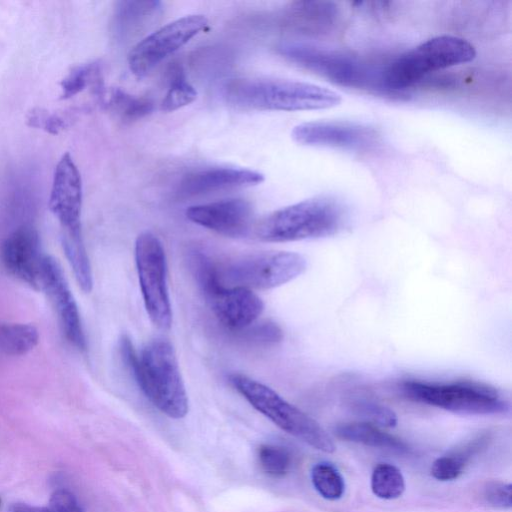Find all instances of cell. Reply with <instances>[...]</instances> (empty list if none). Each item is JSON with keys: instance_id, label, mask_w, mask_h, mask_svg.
Here are the masks:
<instances>
[{"instance_id": "cell-1", "label": "cell", "mask_w": 512, "mask_h": 512, "mask_svg": "<svg viewBox=\"0 0 512 512\" xmlns=\"http://www.w3.org/2000/svg\"><path fill=\"white\" fill-rule=\"evenodd\" d=\"M118 348L123 364L144 396L168 417H185L188 396L171 343L157 338L137 351L130 337L123 334Z\"/></svg>"}, {"instance_id": "cell-2", "label": "cell", "mask_w": 512, "mask_h": 512, "mask_svg": "<svg viewBox=\"0 0 512 512\" xmlns=\"http://www.w3.org/2000/svg\"><path fill=\"white\" fill-rule=\"evenodd\" d=\"M224 96L230 105L246 110H320L341 102L330 89L287 79H234L226 84Z\"/></svg>"}, {"instance_id": "cell-3", "label": "cell", "mask_w": 512, "mask_h": 512, "mask_svg": "<svg viewBox=\"0 0 512 512\" xmlns=\"http://www.w3.org/2000/svg\"><path fill=\"white\" fill-rule=\"evenodd\" d=\"M348 222L346 207L339 200L318 196L278 209L254 227L264 242H293L333 236Z\"/></svg>"}, {"instance_id": "cell-4", "label": "cell", "mask_w": 512, "mask_h": 512, "mask_svg": "<svg viewBox=\"0 0 512 512\" xmlns=\"http://www.w3.org/2000/svg\"><path fill=\"white\" fill-rule=\"evenodd\" d=\"M475 56V48L467 40L452 35L436 36L384 66L382 85L390 97L400 98L428 74L470 62Z\"/></svg>"}, {"instance_id": "cell-5", "label": "cell", "mask_w": 512, "mask_h": 512, "mask_svg": "<svg viewBox=\"0 0 512 512\" xmlns=\"http://www.w3.org/2000/svg\"><path fill=\"white\" fill-rule=\"evenodd\" d=\"M407 399L469 415L506 413L509 402L494 387L477 381L430 382L409 379L399 384Z\"/></svg>"}, {"instance_id": "cell-6", "label": "cell", "mask_w": 512, "mask_h": 512, "mask_svg": "<svg viewBox=\"0 0 512 512\" xmlns=\"http://www.w3.org/2000/svg\"><path fill=\"white\" fill-rule=\"evenodd\" d=\"M277 51L290 62L334 83L389 96L382 85L383 67H376L354 56L303 42H281L277 46Z\"/></svg>"}, {"instance_id": "cell-7", "label": "cell", "mask_w": 512, "mask_h": 512, "mask_svg": "<svg viewBox=\"0 0 512 512\" xmlns=\"http://www.w3.org/2000/svg\"><path fill=\"white\" fill-rule=\"evenodd\" d=\"M228 379L251 406L279 428L315 449L326 453L335 451L331 436L322 426L273 389L241 373H232Z\"/></svg>"}, {"instance_id": "cell-8", "label": "cell", "mask_w": 512, "mask_h": 512, "mask_svg": "<svg viewBox=\"0 0 512 512\" xmlns=\"http://www.w3.org/2000/svg\"><path fill=\"white\" fill-rule=\"evenodd\" d=\"M190 260L198 285L219 322L230 330L243 331L258 320L264 303L253 290L223 286L217 279L215 262L201 251H195Z\"/></svg>"}, {"instance_id": "cell-9", "label": "cell", "mask_w": 512, "mask_h": 512, "mask_svg": "<svg viewBox=\"0 0 512 512\" xmlns=\"http://www.w3.org/2000/svg\"><path fill=\"white\" fill-rule=\"evenodd\" d=\"M306 267V259L290 251L255 253L215 263L217 279L223 286L250 290L284 285L300 276Z\"/></svg>"}, {"instance_id": "cell-10", "label": "cell", "mask_w": 512, "mask_h": 512, "mask_svg": "<svg viewBox=\"0 0 512 512\" xmlns=\"http://www.w3.org/2000/svg\"><path fill=\"white\" fill-rule=\"evenodd\" d=\"M134 253L146 312L156 327L169 329L172 324V307L163 245L156 235L145 231L137 236Z\"/></svg>"}, {"instance_id": "cell-11", "label": "cell", "mask_w": 512, "mask_h": 512, "mask_svg": "<svg viewBox=\"0 0 512 512\" xmlns=\"http://www.w3.org/2000/svg\"><path fill=\"white\" fill-rule=\"evenodd\" d=\"M48 206L61 225L63 249L85 248L81 231V175L69 153L55 167Z\"/></svg>"}, {"instance_id": "cell-12", "label": "cell", "mask_w": 512, "mask_h": 512, "mask_svg": "<svg viewBox=\"0 0 512 512\" xmlns=\"http://www.w3.org/2000/svg\"><path fill=\"white\" fill-rule=\"evenodd\" d=\"M208 24L202 14H191L165 24L136 43L128 55L131 72L138 78L149 74L164 59L187 44Z\"/></svg>"}, {"instance_id": "cell-13", "label": "cell", "mask_w": 512, "mask_h": 512, "mask_svg": "<svg viewBox=\"0 0 512 512\" xmlns=\"http://www.w3.org/2000/svg\"><path fill=\"white\" fill-rule=\"evenodd\" d=\"M301 145L368 152L380 142L379 133L367 125L347 121H311L295 126L291 133Z\"/></svg>"}, {"instance_id": "cell-14", "label": "cell", "mask_w": 512, "mask_h": 512, "mask_svg": "<svg viewBox=\"0 0 512 512\" xmlns=\"http://www.w3.org/2000/svg\"><path fill=\"white\" fill-rule=\"evenodd\" d=\"M185 214L191 222L231 238L247 236L254 221L251 204L240 198L193 205Z\"/></svg>"}, {"instance_id": "cell-15", "label": "cell", "mask_w": 512, "mask_h": 512, "mask_svg": "<svg viewBox=\"0 0 512 512\" xmlns=\"http://www.w3.org/2000/svg\"><path fill=\"white\" fill-rule=\"evenodd\" d=\"M40 290L48 295L55 307L67 340L78 350L84 351L86 339L78 306L59 263L49 255L43 259Z\"/></svg>"}, {"instance_id": "cell-16", "label": "cell", "mask_w": 512, "mask_h": 512, "mask_svg": "<svg viewBox=\"0 0 512 512\" xmlns=\"http://www.w3.org/2000/svg\"><path fill=\"white\" fill-rule=\"evenodd\" d=\"M44 256L39 235L29 226L13 231L1 246V259L8 272L36 290H40Z\"/></svg>"}, {"instance_id": "cell-17", "label": "cell", "mask_w": 512, "mask_h": 512, "mask_svg": "<svg viewBox=\"0 0 512 512\" xmlns=\"http://www.w3.org/2000/svg\"><path fill=\"white\" fill-rule=\"evenodd\" d=\"M264 175L258 171L237 167H211L185 175L179 184L183 196H199L221 190L260 184Z\"/></svg>"}, {"instance_id": "cell-18", "label": "cell", "mask_w": 512, "mask_h": 512, "mask_svg": "<svg viewBox=\"0 0 512 512\" xmlns=\"http://www.w3.org/2000/svg\"><path fill=\"white\" fill-rule=\"evenodd\" d=\"M339 10L329 1H298L284 13V23L291 29L309 35L329 33L336 25Z\"/></svg>"}, {"instance_id": "cell-19", "label": "cell", "mask_w": 512, "mask_h": 512, "mask_svg": "<svg viewBox=\"0 0 512 512\" xmlns=\"http://www.w3.org/2000/svg\"><path fill=\"white\" fill-rule=\"evenodd\" d=\"M162 10L159 1H120L113 20L114 34L120 38L131 37L155 20Z\"/></svg>"}, {"instance_id": "cell-20", "label": "cell", "mask_w": 512, "mask_h": 512, "mask_svg": "<svg viewBox=\"0 0 512 512\" xmlns=\"http://www.w3.org/2000/svg\"><path fill=\"white\" fill-rule=\"evenodd\" d=\"M335 434L346 441L363 444L375 448L405 452L406 444L376 425L368 422H352L340 424L335 428Z\"/></svg>"}, {"instance_id": "cell-21", "label": "cell", "mask_w": 512, "mask_h": 512, "mask_svg": "<svg viewBox=\"0 0 512 512\" xmlns=\"http://www.w3.org/2000/svg\"><path fill=\"white\" fill-rule=\"evenodd\" d=\"M100 99L110 112L124 122L141 119L153 110V103L149 99L131 95L119 88L104 90Z\"/></svg>"}, {"instance_id": "cell-22", "label": "cell", "mask_w": 512, "mask_h": 512, "mask_svg": "<svg viewBox=\"0 0 512 512\" xmlns=\"http://www.w3.org/2000/svg\"><path fill=\"white\" fill-rule=\"evenodd\" d=\"M88 87H90L98 97H100L105 90L99 62L93 61L74 67L61 81V98H71Z\"/></svg>"}, {"instance_id": "cell-23", "label": "cell", "mask_w": 512, "mask_h": 512, "mask_svg": "<svg viewBox=\"0 0 512 512\" xmlns=\"http://www.w3.org/2000/svg\"><path fill=\"white\" fill-rule=\"evenodd\" d=\"M38 340V330L31 324L0 325V349L8 355H24L37 345Z\"/></svg>"}, {"instance_id": "cell-24", "label": "cell", "mask_w": 512, "mask_h": 512, "mask_svg": "<svg viewBox=\"0 0 512 512\" xmlns=\"http://www.w3.org/2000/svg\"><path fill=\"white\" fill-rule=\"evenodd\" d=\"M371 489L381 499H396L405 490L404 477L396 466L389 463H380L373 470Z\"/></svg>"}, {"instance_id": "cell-25", "label": "cell", "mask_w": 512, "mask_h": 512, "mask_svg": "<svg viewBox=\"0 0 512 512\" xmlns=\"http://www.w3.org/2000/svg\"><path fill=\"white\" fill-rule=\"evenodd\" d=\"M311 480L316 491L327 500H337L344 493V479L331 463L321 462L314 465Z\"/></svg>"}, {"instance_id": "cell-26", "label": "cell", "mask_w": 512, "mask_h": 512, "mask_svg": "<svg viewBox=\"0 0 512 512\" xmlns=\"http://www.w3.org/2000/svg\"><path fill=\"white\" fill-rule=\"evenodd\" d=\"M478 448L476 443L463 450L436 459L431 467V475L440 481L457 479L463 472L468 460Z\"/></svg>"}, {"instance_id": "cell-27", "label": "cell", "mask_w": 512, "mask_h": 512, "mask_svg": "<svg viewBox=\"0 0 512 512\" xmlns=\"http://www.w3.org/2000/svg\"><path fill=\"white\" fill-rule=\"evenodd\" d=\"M258 462L267 475L275 478L285 476L292 465L290 452L277 445L264 444L258 449Z\"/></svg>"}, {"instance_id": "cell-28", "label": "cell", "mask_w": 512, "mask_h": 512, "mask_svg": "<svg viewBox=\"0 0 512 512\" xmlns=\"http://www.w3.org/2000/svg\"><path fill=\"white\" fill-rule=\"evenodd\" d=\"M197 97V91L178 70L171 79L170 86L162 100L161 109L165 112L178 110L192 103Z\"/></svg>"}, {"instance_id": "cell-29", "label": "cell", "mask_w": 512, "mask_h": 512, "mask_svg": "<svg viewBox=\"0 0 512 512\" xmlns=\"http://www.w3.org/2000/svg\"><path fill=\"white\" fill-rule=\"evenodd\" d=\"M350 405L357 414L373 425L394 427L397 423V417L390 408L369 398L354 397L350 400Z\"/></svg>"}, {"instance_id": "cell-30", "label": "cell", "mask_w": 512, "mask_h": 512, "mask_svg": "<svg viewBox=\"0 0 512 512\" xmlns=\"http://www.w3.org/2000/svg\"><path fill=\"white\" fill-rule=\"evenodd\" d=\"M75 112L73 109L63 112H50L43 108H34L28 113L27 122L31 127L57 134L71 124Z\"/></svg>"}, {"instance_id": "cell-31", "label": "cell", "mask_w": 512, "mask_h": 512, "mask_svg": "<svg viewBox=\"0 0 512 512\" xmlns=\"http://www.w3.org/2000/svg\"><path fill=\"white\" fill-rule=\"evenodd\" d=\"M243 331L247 333L250 340L266 344L279 342L283 336L280 327L271 321L254 323Z\"/></svg>"}, {"instance_id": "cell-32", "label": "cell", "mask_w": 512, "mask_h": 512, "mask_svg": "<svg viewBox=\"0 0 512 512\" xmlns=\"http://www.w3.org/2000/svg\"><path fill=\"white\" fill-rule=\"evenodd\" d=\"M512 486L504 482H490L484 492L487 502L500 509H509L512 506Z\"/></svg>"}, {"instance_id": "cell-33", "label": "cell", "mask_w": 512, "mask_h": 512, "mask_svg": "<svg viewBox=\"0 0 512 512\" xmlns=\"http://www.w3.org/2000/svg\"><path fill=\"white\" fill-rule=\"evenodd\" d=\"M10 512H59L54 506L48 504L46 507L32 506L25 503H15L10 507Z\"/></svg>"}, {"instance_id": "cell-34", "label": "cell", "mask_w": 512, "mask_h": 512, "mask_svg": "<svg viewBox=\"0 0 512 512\" xmlns=\"http://www.w3.org/2000/svg\"><path fill=\"white\" fill-rule=\"evenodd\" d=\"M0 503H1V499H0Z\"/></svg>"}]
</instances>
